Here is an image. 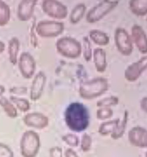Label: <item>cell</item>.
<instances>
[{
    "instance_id": "obj_1",
    "label": "cell",
    "mask_w": 147,
    "mask_h": 157,
    "mask_svg": "<svg viewBox=\"0 0 147 157\" xmlns=\"http://www.w3.org/2000/svg\"><path fill=\"white\" fill-rule=\"evenodd\" d=\"M88 118L86 110L80 104H73L66 112V121L69 126L77 131L85 128L87 126Z\"/></svg>"
},
{
    "instance_id": "obj_2",
    "label": "cell",
    "mask_w": 147,
    "mask_h": 157,
    "mask_svg": "<svg viewBox=\"0 0 147 157\" xmlns=\"http://www.w3.org/2000/svg\"><path fill=\"white\" fill-rule=\"evenodd\" d=\"M58 52L67 58H76L80 57L82 48L80 42L74 38L64 37L58 40L56 43Z\"/></svg>"
},
{
    "instance_id": "obj_3",
    "label": "cell",
    "mask_w": 147,
    "mask_h": 157,
    "mask_svg": "<svg viewBox=\"0 0 147 157\" xmlns=\"http://www.w3.org/2000/svg\"><path fill=\"white\" fill-rule=\"evenodd\" d=\"M118 1H104L92 8L86 15V21L94 23L100 21L117 7Z\"/></svg>"
},
{
    "instance_id": "obj_4",
    "label": "cell",
    "mask_w": 147,
    "mask_h": 157,
    "mask_svg": "<svg viewBox=\"0 0 147 157\" xmlns=\"http://www.w3.org/2000/svg\"><path fill=\"white\" fill-rule=\"evenodd\" d=\"M107 82L103 78H98L83 84L80 89L81 96L92 98L101 95L107 90Z\"/></svg>"
},
{
    "instance_id": "obj_5",
    "label": "cell",
    "mask_w": 147,
    "mask_h": 157,
    "mask_svg": "<svg viewBox=\"0 0 147 157\" xmlns=\"http://www.w3.org/2000/svg\"><path fill=\"white\" fill-rule=\"evenodd\" d=\"M64 29L63 23L55 21H41L36 28L38 34L43 37L58 36L63 32Z\"/></svg>"
},
{
    "instance_id": "obj_6",
    "label": "cell",
    "mask_w": 147,
    "mask_h": 157,
    "mask_svg": "<svg viewBox=\"0 0 147 157\" xmlns=\"http://www.w3.org/2000/svg\"><path fill=\"white\" fill-rule=\"evenodd\" d=\"M115 43L118 51L125 56H129L133 51V42L128 33L124 29L118 28L115 35Z\"/></svg>"
},
{
    "instance_id": "obj_7",
    "label": "cell",
    "mask_w": 147,
    "mask_h": 157,
    "mask_svg": "<svg viewBox=\"0 0 147 157\" xmlns=\"http://www.w3.org/2000/svg\"><path fill=\"white\" fill-rule=\"evenodd\" d=\"M42 7L44 12L51 17L62 20L67 17V7L58 1H44L42 3Z\"/></svg>"
},
{
    "instance_id": "obj_8",
    "label": "cell",
    "mask_w": 147,
    "mask_h": 157,
    "mask_svg": "<svg viewBox=\"0 0 147 157\" xmlns=\"http://www.w3.org/2000/svg\"><path fill=\"white\" fill-rule=\"evenodd\" d=\"M147 57H142L137 62L133 63L127 68L125 72L126 78L130 81H134L146 69Z\"/></svg>"
},
{
    "instance_id": "obj_9",
    "label": "cell",
    "mask_w": 147,
    "mask_h": 157,
    "mask_svg": "<svg viewBox=\"0 0 147 157\" xmlns=\"http://www.w3.org/2000/svg\"><path fill=\"white\" fill-rule=\"evenodd\" d=\"M24 138L21 144V151L24 157H35L40 148V141L36 136Z\"/></svg>"
},
{
    "instance_id": "obj_10",
    "label": "cell",
    "mask_w": 147,
    "mask_h": 157,
    "mask_svg": "<svg viewBox=\"0 0 147 157\" xmlns=\"http://www.w3.org/2000/svg\"><path fill=\"white\" fill-rule=\"evenodd\" d=\"M19 65L24 77L29 78L33 75L36 69L35 61L30 54L27 53L22 54L19 60Z\"/></svg>"
},
{
    "instance_id": "obj_11",
    "label": "cell",
    "mask_w": 147,
    "mask_h": 157,
    "mask_svg": "<svg viewBox=\"0 0 147 157\" xmlns=\"http://www.w3.org/2000/svg\"><path fill=\"white\" fill-rule=\"evenodd\" d=\"M132 39L138 50L141 53L147 52L146 35L140 25H134L132 28Z\"/></svg>"
},
{
    "instance_id": "obj_12",
    "label": "cell",
    "mask_w": 147,
    "mask_h": 157,
    "mask_svg": "<svg viewBox=\"0 0 147 157\" xmlns=\"http://www.w3.org/2000/svg\"><path fill=\"white\" fill-rule=\"evenodd\" d=\"M36 1H23L19 5L18 15L21 21H27L32 16Z\"/></svg>"
},
{
    "instance_id": "obj_13",
    "label": "cell",
    "mask_w": 147,
    "mask_h": 157,
    "mask_svg": "<svg viewBox=\"0 0 147 157\" xmlns=\"http://www.w3.org/2000/svg\"><path fill=\"white\" fill-rule=\"evenodd\" d=\"M45 82V77L44 74L40 72L36 76L33 82L31 92V98L36 99L39 98L43 91Z\"/></svg>"
},
{
    "instance_id": "obj_14",
    "label": "cell",
    "mask_w": 147,
    "mask_h": 157,
    "mask_svg": "<svg viewBox=\"0 0 147 157\" xmlns=\"http://www.w3.org/2000/svg\"><path fill=\"white\" fill-rule=\"evenodd\" d=\"M94 62L95 67L98 72H103L106 69V54L104 50L97 48L94 50L93 53Z\"/></svg>"
},
{
    "instance_id": "obj_15",
    "label": "cell",
    "mask_w": 147,
    "mask_h": 157,
    "mask_svg": "<svg viewBox=\"0 0 147 157\" xmlns=\"http://www.w3.org/2000/svg\"><path fill=\"white\" fill-rule=\"evenodd\" d=\"M129 5L131 11L135 15L143 17L147 14V0H132Z\"/></svg>"
},
{
    "instance_id": "obj_16",
    "label": "cell",
    "mask_w": 147,
    "mask_h": 157,
    "mask_svg": "<svg viewBox=\"0 0 147 157\" xmlns=\"http://www.w3.org/2000/svg\"><path fill=\"white\" fill-rule=\"evenodd\" d=\"M91 39L97 45L105 46L110 42V38L106 33L97 29H94L89 32Z\"/></svg>"
},
{
    "instance_id": "obj_17",
    "label": "cell",
    "mask_w": 147,
    "mask_h": 157,
    "mask_svg": "<svg viewBox=\"0 0 147 157\" xmlns=\"http://www.w3.org/2000/svg\"><path fill=\"white\" fill-rule=\"evenodd\" d=\"M86 10V6L84 4H80L77 5L71 12L70 16L71 23L73 24L79 23L84 17Z\"/></svg>"
},
{
    "instance_id": "obj_18",
    "label": "cell",
    "mask_w": 147,
    "mask_h": 157,
    "mask_svg": "<svg viewBox=\"0 0 147 157\" xmlns=\"http://www.w3.org/2000/svg\"><path fill=\"white\" fill-rule=\"evenodd\" d=\"M19 48V42L16 38H13L9 42V60L13 64H15L17 60Z\"/></svg>"
},
{
    "instance_id": "obj_19",
    "label": "cell",
    "mask_w": 147,
    "mask_h": 157,
    "mask_svg": "<svg viewBox=\"0 0 147 157\" xmlns=\"http://www.w3.org/2000/svg\"><path fill=\"white\" fill-rule=\"evenodd\" d=\"M10 18V10L7 4L0 1V25L7 24Z\"/></svg>"
},
{
    "instance_id": "obj_20",
    "label": "cell",
    "mask_w": 147,
    "mask_h": 157,
    "mask_svg": "<svg viewBox=\"0 0 147 157\" xmlns=\"http://www.w3.org/2000/svg\"><path fill=\"white\" fill-rule=\"evenodd\" d=\"M83 51L85 59L86 61H90L92 58V49L90 42L87 37L83 39Z\"/></svg>"
},
{
    "instance_id": "obj_21",
    "label": "cell",
    "mask_w": 147,
    "mask_h": 157,
    "mask_svg": "<svg viewBox=\"0 0 147 157\" xmlns=\"http://www.w3.org/2000/svg\"><path fill=\"white\" fill-rule=\"evenodd\" d=\"M0 157H13V153L7 146L0 144Z\"/></svg>"
},
{
    "instance_id": "obj_22",
    "label": "cell",
    "mask_w": 147,
    "mask_h": 157,
    "mask_svg": "<svg viewBox=\"0 0 147 157\" xmlns=\"http://www.w3.org/2000/svg\"><path fill=\"white\" fill-rule=\"evenodd\" d=\"M51 157H62V153L61 149L58 148H55L51 151Z\"/></svg>"
},
{
    "instance_id": "obj_23",
    "label": "cell",
    "mask_w": 147,
    "mask_h": 157,
    "mask_svg": "<svg viewBox=\"0 0 147 157\" xmlns=\"http://www.w3.org/2000/svg\"><path fill=\"white\" fill-rule=\"evenodd\" d=\"M66 157H78L74 151L71 150V149H68V150L66 151Z\"/></svg>"
},
{
    "instance_id": "obj_24",
    "label": "cell",
    "mask_w": 147,
    "mask_h": 157,
    "mask_svg": "<svg viewBox=\"0 0 147 157\" xmlns=\"http://www.w3.org/2000/svg\"><path fill=\"white\" fill-rule=\"evenodd\" d=\"M5 45L3 42H0V54L5 50Z\"/></svg>"
},
{
    "instance_id": "obj_25",
    "label": "cell",
    "mask_w": 147,
    "mask_h": 157,
    "mask_svg": "<svg viewBox=\"0 0 147 157\" xmlns=\"http://www.w3.org/2000/svg\"><path fill=\"white\" fill-rule=\"evenodd\" d=\"M3 92H4V89L2 87L0 86V95H2Z\"/></svg>"
}]
</instances>
